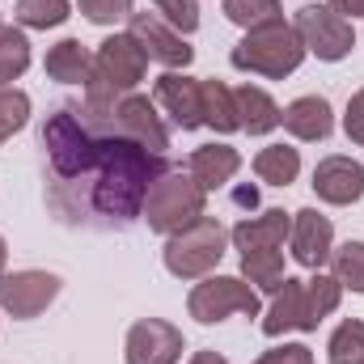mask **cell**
Returning a JSON list of instances; mask_svg holds the SVG:
<instances>
[{"label":"cell","instance_id":"cell-1","mask_svg":"<svg viewBox=\"0 0 364 364\" xmlns=\"http://www.w3.org/2000/svg\"><path fill=\"white\" fill-rule=\"evenodd\" d=\"M43 149L51 161L55 208L102 225H132L144 212L149 186L166 174V157L144 144L102 132L81 119L77 106H60L43 123Z\"/></svg>","mask_w":364,"mask_h":364},{"label":"cell","instance_id":"cell-2","mask_svg":"<svg viewBox=\"0 0 364 364\" xmlns=\"http://www.w3.org/2000/svg\"><path fill=\"white\" fill-rule=\"evenodd\" d=\"M275 301L263 314V335L279 339L288 331H318L322 318H331L343 301V284L326 272H314L309 279L284 275V284L272 292Z\"/></svg>","mask_w":364,"mask_h":364},{"label":"cell","instance_id":"cell-3","mask_svg":"<svg viewBox=\"0 0 364 364\" xmlns=\"http://www.w3.org/2000/svg\"><path fill=\"white\" fill-rule=\"evenodd\" d=\"M305 43L296 34L292 21H272V26H259V30H246V38L229 51V64L237 73H255V77H267V81H284L292 77L301 64H305Z\"/></svg>","mask_w":364,"mask_h":364},{"label":"cell","instance_id":"cell-4","mask_svg":"<svg viewBox=\"0 0 364 364\" xmlns=\"http://www.w3.org/2000/svg\"><path fill=\"white\" fill-rule=\"evenodd\" d=\"M225 250H229V229H225L216 216L203 212L195 225H186V229H178V233L166 237L161 259H166V272L174 275V279L195 284V279H203V275H212L220 267Z\"/></svg>","mask_w":364,"mask_h":364},{"label":"cell","instance_id":"cell-5","mask_svg":"<svg viewBox=\"0 0 364 364\" xmlns=\"http://www.w3.org/2000/svg\"><path fill=\"white\" fill-rule=\"evenodd\" d=\"M203 212H208V191L191 178V174H182V170H166L161 178L149 186L140 216L149 220L153 233H166L170 237V233H178L186 225H195Z\"/></svg>","mask_w":364,"mask_h":364},{"label":"cell","instance_id":"cell-6","mask_svg":"<svg viewBox=\"0 0 364 364\" xmlns=\"http://www.w3.org/2000/svg\"><path fill=\"white\" fill-rule=\"evenodd\" d=\"M186 314L199 326H216V322H225L233 314L259 318L263 301H259V288L246 284L242 275H203V279H195V288L186 296Z\"/></svg>","mask_w":364,"mask_h":364},{"label":"cell","instance_id":"cell-7","mask_svg":"<svg viewBox=\"0 0 364 364\" xmlns=\"http://www.w3.org/2000/svg\"><path fill=\"white\" fill-rule=\"evenodd\" d=\"M292 26H296L305 51L318 55V60H326V64H339V60H348V55L356 51V30H352V21L339 17L331 4H301Z\"/></svg>","mask_w":364,"mask_h":364},{"label":"cell","instance_id":"cell-8","mask_svg":"<svg viewBox=\"0 0 364 364\" xmlns=\"http://www.w3.org/2000/svg\"><path fill=\"white\" fill-rule=\"evenodd\" d=\"M85 123H90V119H85ZM93 127L114 132V136H127V140L144 144L149 153H166V149H170V132H166V123H161V114H157V102H149L144 93H123L119 106L110 110V119H102V123H93Z\"/></svg>","mask_w":364,"mask_h":364},{"label":"cell","instance_id":"cell-9","mask_svg":"<svg viewBox=\"0 0 364 364\" xmlns=\"http://www.w3.org/2000/svg\"><path fill=\"white\" fill-rule=\"evenodd\" d=\"M60 275L55 272H38V267H26V272H9L0 275V309L17 322H30L38 318L55 296H60Z\"/></svg>","mask_w":364,"mask_h":364},{"label":"cell","instance_id":"cell-10","mask_svg":"<svg viewBox=\"0 0 364 364\" xmlns=\"http://www.w3.org/2000/svg\"><path fill=\"white\" fill-rule=\"evenodd\" d=\"M182 352H186V339L166 318H140V322H132V331L123 339L127 364H178Z\"/></svg>","mask_w":364,"mask_h":364},{"label":"cell","instance_id":"cell-11","mask_svg":"<svg viewBox=\"0 0 364 364\" xmlns=\"http://www.w3.org/2000/svg\"><path fill=\"white\" fill-rule=\"evenodd\" d=\"M127 34L144 47L149 60L166 64L170 73H178V68H186V64L195 60V47L182 38L170 21H161L157 13H132V17H127Z\"/></svg>","mask_w":364,"mask_h":364},{"label":"cell","instance_id":"cell-12","mask_svg":"<svg viewBox=\"0 0 364 364\" xmlns=\"http://www.w3.org/2000/svg\"><path fill=\"white\" fill-rule=\"evenodd\" d=\"M288 242H292V259H296L301 267L322 272V267L331 263V250H335V225H331V216H322L318 208H301V212H292V233H288Z\"/></svg>","mask_w":364,"mask_h":364},{"label":"cell","instance_id":"cell-13","mask_svg":"<svg viewBox=\"0 0 364 364\" xmlns=\"http://www.w3.org/2000/svg\"><path fill=\"white\" fill-rule=\"evenodd\" d=\"M309 186H314V195H318L322 203L352 208V203L364 199V166L352 161V157H343V153L322 157V161L314 166V182H309Z\"/></svg>","mask_w":364,"mask_h":364},{"label":"cell","instance_id":"cell-14","mask_svg":"<svg viewBox=\"0 0 364 364\" xmlns=\"http://www.w3.org/2000/svg\"><path fill=\"white\" fill-rule=\"evenodd\" d=\"M153 93H157V106L178 123L182 132L203 127V81H195L186 73H161Z\"/></svg>","mask_w":364,"mask_h":364},{"label":"cell","instance_id":"cell-15","mask_svg":"<svg viewBox=\"0 0 364 364\" xmlns=\"http://www.w3.org/2000/svg\"><path fill=\"white\" fill-rule=\"evenodd\" d=\"M288 233H292V212L267 208V212H259V216L237 220V225L229 229V242H233V250H242V255H250V250H284Z\"/></svg>","mask_w":364,"mask_h":364},{"label":"cell","instance_id":"cell-16","mask_svg":"<svg viewBox=\"0 0 364 364\" xmlns=\"http://www.w3.org/2000/svg\"><path fill=\"white\" fill-rule=\"evenodd\" d=\"M279 127H284L292 140L314 144V140H326V136L335 132V110H331V102H326L322 93H305V97H296V102L284 106Z\"/></svg>","mask_w":364,"mask_h":364},{"label":"cell","instance_id":"cell-17","mask_svg":"<svg viewBox=\"0 0 364 364\" xmlns=\"http://www.w3.org/2000/svg\"><path fill=\"white\" fill-rule=\"evenodd\" d=\"M242 170V153L233 144H199L191 157H186V174L199 182L203 191H220L237 178Z\"/></svg>","mask_w":364,"mask_h":364},{"label":"cell","instance_id":"cell-18","mask_svg":"<svg viewBox=\"0 0 364 364\" xmlns=\"http://www.w3.org/2000/svg\"><path fill=\"white\" fill-rule=\"evenodd\" d=\"M43 68H47L51 81H60V85H81V90H85L93 81V51L81 38H60V43L47 51Z\"/></svg>","mask_w":364,"mask_h":364},{"label":"cell","instance_id":"cell-19","mask_svg":"<svg viewBox=\"0 0 364 364\" xmlns=\"http://www.w3.org/2000/svg\"><path fill=\"white\" fill-rule=\"evenodd\" d=\"M237 97V119H242V132H250V136H267L279 127V119H284V110L275 106V97L267 90H259V85H237L233 90Z\"/></svg>","mask_w":364,"mask_h":364},{"label":"cell","instance_id":"cell-20","mask_svg":"<svg viewBox=\"0 0 364 364\" xmlns=\"http://www.w3.org/2000/svg\"><path fill=\"white\" fill-rule=\"evenodd\" d=\"M255 174L267 186H292L301 174V153L292 144H267L255 153Z\"/></svg>","mask_w":364,"mask_h":364},{"label":"cell","instance_id":"cell-21","mask_svg":"<svg viewBox=\"0 0 364 364\" xmlns=\"http://www.w3.org/2000/svg\"><path fill=\"white\" fill-rule=\"evenodd\" d=\"M203 127L229 136V132H242V119H237V97L225 81H203Z\"/></svg>","mask_w":364,"mask_h":364},{"label":"cell","instance_id":"cell-22","mask_svg":"<svg viewBox=\"0 0 364 364\" xmlns=\"http://www.w3.org/2000/svg\"><path fill=\"white\" fill-rule=\"evenodd\" d=\"M13 17L21 30H55L73 17V0H17Z\"/></svg>","mask_w":364,"mask_h":364},{"label":"cell","instance_id":"cell-23","mask_svg":"<svg viewBox=\"0 0 364 364\" xmlns=\"http://www.w3.org/2000/svg\"><path fill=\"white\" fill-rule=\"evenodd\" d=\"M30 68V38L21 26H0V85L17 81Z\"/></svg>","mask_w":364,"mask_h":364},{"label":"cell","instance_id":"cell-24","mask_svg":"<svg viewBox=\"0 0 364 364\" xmlns=\"http://www.w3.org/2000/svg\"><path fill=\"white\" fill-rule=\"evenodd\" d=\"M242 279L263 288V292H275L284 284V250H250V255H242Z\"/></svg>","mask_w":364,"mask_h":364},{"label":"cell","instance_id":"cell-25","mask_svg":"<svg viewBox=\"0 0 364 364\" xmlns=\"http://www.w3.org/2000/svg\"><path fill=\"white\" fill-rule=\"evenodd\" d=\"M326 360L331 364H360L364 360V318H348L335 326L331 343H326Z\"/></svg>","mask_w":364,"mask_h":364},{"label":"cell","instance_id":"cell-26","mask_svg":"<svg viewBox=\"0 0 364 364\" xmlns=\"http://www.w3.org/2000/svg\"><path fill=\"white\" fill-rule=\"evenodd\" d=\"M225 17L242 30H259V26L284 21V9L279 0H225Z\"/></svg>","mask_w":364,"mask_h":364},{"label":"cell","instance_id":"cell-27","mask_svg":"<svg viewBox=\"0 0 364 364\" xmlns=\"http://www.w3.org/2000/svg\"><path fill=\"white\" fill-rule=\"evenodd\" d=\"M331 267L335 279L352 292H364V242H343L331 250Z\"/></svg>","mask_w":364,"mask_h":364},{"label":"cell","instance_id":"cell-28","mask_svg":"<svg viewBox=\"0 0 364 364\" xmlns=\"http://www.w3.org/2000/svg\"><path fill=\"white\" fill-rule=\"evenodd\" d=\"M26 123H30V93L13 90V85H0V144L13 140Z\"/></svg>","mask_w":364,"mask_h":364},{"label":"cell","instance_id":"cell-29","mask_svg":"<svg viewBox=\"0 0 364 364\" xmlns=\"http://www.w3.org/2000/svg\"><path fill=\"white\" fill-rule=\"evenodd\" d=\"M77 9L93 26H114V21H127L136 13V0H77Z\"/></svg>","mask_w":364,"mask_h":364},{"label":"cell","instance_id":"cell-30","mask_svg":"<svg viewBox=\"0 0 364 364\" xmlns=\"http://www.w3.org/2000/svg\"><path fill=\"white\" fill-rule=\"evenodd\" d=\"M157 17L170 21L178 34H195L199 30V0H153Z\"/></svg>","mask_w":364,"mask_h":364},{"label":"cell","instance_id":"cell-31","mask_svg":"<svg viewBox=\"0 0 364 364\" xmlns=\"http://www.w3.org/2000/svg\"><path fill=\"white\" fill-rule=\"evenodd\" d=\"M343 132H348V140H352V144H360V149H364V90H356L352 97H348Z\"/></svg>","mask_w":364,"mask_h":364},{"label":"cell","instance_id":"cell-32","mask_svg":"<svg viewBox=\"0 0 364 364\" xmlns=\"http://www.w3.org/2000/svg\"><path fill=\"white\" fill-rule=\"evenodd\" d=\"M255 364H314V352L305 343H279L272 352H263Z\"/></svg>","mask_w":364,"mask_h":364},{"label":"cell","instance_id":"cell-33","mask_svg":"<svg viewBox=\"0 0 364 364\" xmlns=\"http://www.w3.org/2000/svg\"><path fill=\"white\" fill-rule=\"evenodd\" d=\"M326 4H331L339 17H348V21H352V17H360V9H364V0H326Z\"/></svg>","mask_w":364,"mask_h":364},{"label":"cell","instance_id":"cell-34","mask_svg":"<svg viewBox=\"0 0 364 364\" xmlns=\"http://www.w3.org/2000/svg\"><path fill=\"white\" fill-rule=\"evenodd\" d=\"M191 364H229V360H225L220 352H208V348H203V352H195V356H191Z\"/></svg>","mask_w":364,"mask_h":364},{"label":"cell","instance_id":"cell-35","mask_svg":"<svg viewBox=\"0 0 364 364\" xmlns=\"http://www.w3.org/2000/svg\"><path fill=\"white\" fill-rule=\"evenodd\" d=\"M4 263H9V246H4V237H0V275H4Z\"/></svg>","mask_w":364,"mask_h":364},{"label":"cell","instance_id":"cell-36","mask_svg":"<svg viewBox=\"0 0 364 364\" xmlns=\"http://www.w3.org/2000/svg\"><path fill=\"white\" fill-rule=\"evenodd\" d=\"M360 17H364V9H360Z\"/></svg>","mask_w":364,"mask_h":364},{"label":"cell","instance_id":"cell-37","mask_svg":"<svg viewBox=\"0 0 364 364\" xmlns=\"http://www.w3.org/2000/svg\"><path fill=\"white\" fill-rule=\"evenodd\" d=\"M360 364H364V360H360Z\"/></svg>","mask_w":364,"mask_h":364}]
</instances>
